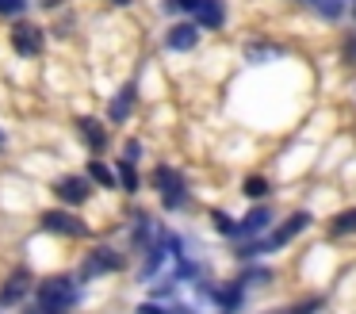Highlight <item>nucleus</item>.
Listing matches in <instances>:
<instances>
[{
  "instance_id": "13",
  "label": "nucleus",
  "mask_w": 356,
  "mask_h": 314,
  "mask_svg": "<svg viewBox=\"0 0 356 314\" xmlns=\"http://www.w3.org/2000/svg\"><path fill=\"white\" fill-rule=\"evenodd\" d=\"M131 104H134V88L127 84V88L115 96V104H111V123H123L127 111H131Z\"/></svg>"
},
{
  "instance_id": "6",
  "label": "nucleus",
  "mask_w": 356,
  "mask_h": 314,
  "mask_svg": "<svg viewBox=\"0 0 356 314\" xmlns=\"http://www.w3.org/2000/svg\"><path fill=\"white\" fill-rule=\"evenodd\" d=\"M195 19H200V27H222V19H226V8H222V0H200L195 4Z\"/></svg>"
},
{
  "instance_id": "14",
  "label": "nucleus",
  "mask_w": 356,
  "mask_h": 314,
  "mask_svg": "<svg viewBox=\"0 0 356 314\" xmlns=\"http://www.w3.org/2000/svg\"><path fill=\"white\" fill-rule=\"evenodd\" d=\"M88 176H92L96 184H115V176H111V168L104 165V161H92V165H88Z\"/></svg>"
},
{
  "instance_id": "20",
  "label": "nucleus",
  "mask_w": 356,
  "mask_h": 314,
  "mask_svg": "<svg viewBox=\"0 0 356 314\" xmlns=\"http://www.w3.org/2000/svg\"><path fill=\"white\" fill-rule=\"evenodd\" d=\"M115 4H127V0H115Z\"/></svg>"
},
{
  "instance_id": "8",
  "label": "nucleus",
  "mask_w": 356,
  "mask_h": 314,
  "mask_svg": "<svg viewBox=\"0 0 356 314\" xmlns=\"http://www.w3.org/2000/svg\"><path fill=\"white\" fill-rule=\"evenodd\" d=\"M157 184H161V196H165V203H169V207L184 199V184H180L177 173H169V168H157Z\"/></svg>"
},
{
  "instance_id": "19",
  "label": "nucleus",
  "mask_w": 356,
  "mask_h": 314,
  "mask_svg": "<svg viewBox=\"0 0 356 314\" xmlns=\"http://www.w3.org/2000/svg\"><path fill=\"white\" fill-rule=\"evenodd\" d=\"M24 8V0H0V12H19Z\"/></svg>"
},
{
  "instance_id": "12",
  "label": "nucleus",
  "mask_w": 356,
  "mask_h": 314,
  "mask_svg": "<svg viewBox=\"0 0 356 314\" xmlns=\"http://www.w3.org/2000/svg\"><path fill=\"white\" fill-rule=\"evenodd\" d=\"M104 268H108V272H111V268H119V257H115V253L100 249V253H96V257H92V260H88V265H85V276H100Z\"/></svg>"
},
{
  "instance_id": "5",
  "label": "nucleus",
  "mask_w": 356,
  "mask_h": 314,
  "mask_svg": "<svg viewBox=\"0 0 356 314\" xmlns=\"http://www.w3.org/2000/svg\"><path fill=\"white\" fill-rule=\"evenodd\" d=\"M27 291H31V272H16L4 288H0V306H16Z\"/></svg>"
},
{
  "instance_id": "1",
  "label": "nucleus",
  "mask_w": 356,
  "mask_h": 314,
  "mask_svg": "<svg viewBox=\"0 0 356 314\" xmlns=\"http://www.w3.org/2000/svg\"><path fill=\"white\" fill-rule=\"evenodd\" d=\"M39 303L50 306L54 314L70 311V306L77 303V283H73L70 276H50V280L39 283Z\"/></svg>"
},
{
  "instance_id": "15",
  "label": "nucleus",
  "mask_w": 356,
  "mask_h": 314,
  "mask_svg": "<svg viewBox=\"0 0 356 314\" xmlns=\"http://www.w3.org/2000/svg\"><path fill=\"white\" fill-rule=\"evenodd\" d=\"M264 191H268V180H264V176H249L245 180V196H264Z\"/></svg>"
},
{
  "instance_id": "10",
  "label": "nucleus",
  "mask_w": 356,
  "mask_h": 314,
  "mask_svg": "<svg viewBox=\"0 0 356 314\" xmlns=\"http://www.w3.org/2000/svg\"><path fill=\"white\" fill-rule=\"evenodd\" d=\"M195 38H200V27H192V23H177V27L169 31V46H172V50H192Z\"/></svg>"
},
{
  "instance_id": "3",
  "label": "nucleus",
  "mask_w": 356,
  "mask_h": 314,
  "mask_svg": "<svg viewBox=\"0 0 356 314\" xmlns=\"http://www.w3.org/2000/svg\"><path fill=\"white\" fill-rule=\"evenodd\" d=\"M12 46H16L19 58H39L42 54V31L35 23H16L12 27Z\"/></svg>"
},
{
  "instance_id": "2",
  "label": "nucleus",
  "mask_w": 356,
  "mask_h": 314,
  "mask_svg": "<svg viewBox=\"0 0 356 314\" xmlns=\"http://www.w3.org/2000/svg\"><path fill=\"white\" fill-rule=\"evenodd\" d=\"M307 226H310V214H307V211L291 214V219H287L284 226L276 230V234H268V237H264V242L249 245V253H253V249H280V245H287V242H291L295 234H299V230H307Z\"/></svg>"
},
{
  "instance_id": "7",
  "label": "nucleus",
  "mask_w": 356,
  "mask_h": 314,
  "mask_svg": "<svg viewBox=\"0 0 356 314\" xmlns=\"http://www.w3.org/2000/svg\"><path fill=\"white\" fill-rule=\"evenodd\" d=\"M54 191L65 199V203H85V199H88V184L81 180V176H62Z\"/></svg>"
},
{
  "instance_id": "16",
  "label": "nucleus",
  "mask_w": 356,
  "mask_h": 314,
  "mask_svg": "<svg viewBox=\"0 0 356 314\" xmlns=\"http://www.w3.org/2000/svg\"><path fill=\"white\" fill-rule=\"evenodd\" d=\"M348 230H356V211L341 214V219H333V234H348Z\"/></svg>"
},
{
  "instance_id": "11",
  "label": "nucleus",
  "mask_w": 356,
  "mask_h": 314,
  "mask_svg": "<svg viewBox=\"0 0 356 314\" xmlns=\"http://www.w3.org/2000/svg\"><path fill=\"white\" fill-rule=\"evenodd\" d=\"M268 219H272V214L264 211V207H257V211H249V214H245V222H238V226H234V234H238V237L257 234V230H264V226H268Z\"/></svg>"
},
{
  "instance_id": "17",
  "label": "nucleus",
  "mask_w": 356,
  "mask_h": 314,
  "mask_svg": "<svg viewBox=\"0 0 356 314\" xmlns=\"http://www.w3.org/2000/svg\"><path fill=\"white\" fill-rule=\"evenodd\" d=\"M119 173H123V188H138V180H134V168H131V161H123V165H119Z\"/></svg>"
},
{
  "instance_id": "4",
  "label": "nucleus",
  "mask_w": 356,
  "mask_h": 314,
  "mask_svg": "<svg viewBox=\"0 0 356 314\" xmlns=\"http://www.w3.org/2000/svg\"><path fill=\"white\" fill-rule=\"evenodd\" d=\"M42 226L54 230V234H70V237H85L88 234L85 222L73 219V214H65V211H47V214H42Z\"/></svg>"
},
{
  "instance_id": "9",
  "label": "nucleus",
  "mask_w": 356,
  "mask_h": 314,
  "mask_svg": "<svg viewBox=\"0 0 356 314\" xmlns=\"http://www.w3.org/2000/svg\"><path fill=\"white\" fill-rule=\"evenodd\" d=\"M77 130L88 138V146H92V150H104V146H108V134H104L100 119H92V115H81V119H77Z\"/></svg>"
},
{
  "instance_id": "21",
  "label": "nucleus",
  "mask_w": 356,
  "mask_h": 314,
  "mask_svg": "<svg viewBox=\"0 0 356 314\" xmlns=\"http://www.w3.org/2000/svg\"><path fill=\"white\" fill-rule=\"evenodd\" d=\"M0 146H4V134H0Z\"/></svg>"
},
{
  "instance_id": "18",
  "label": "nucleus",
  "mask_w": 356,
  "mask_h": 314,
  "mask_svg": "<svg viewBox=\"0 0 356 314\" xmlns=\"http://www.w3.org/2000/svg\"><path fill=\"white\" fill-rule=\"evenodd\" d=\"M318 303H302V306H287V311H276V314H314Z\"/></svg>"
}]
</instances>
